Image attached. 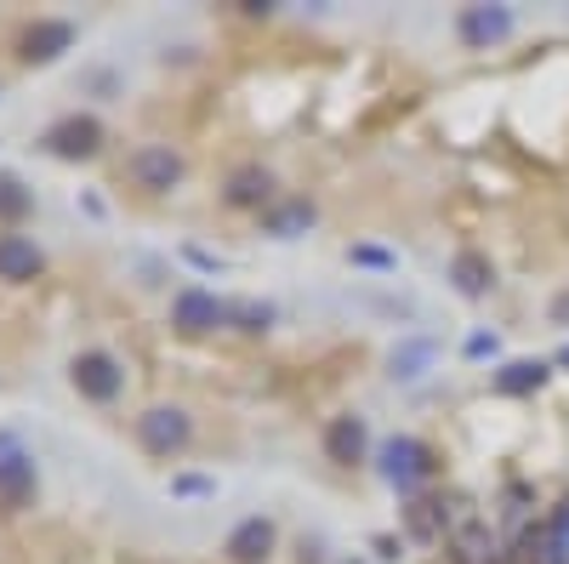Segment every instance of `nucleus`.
<instances>
[{
    "instance_id": "4be33fe9",
    "label": "nucleus",
    "mask_w": 569,
    "mask_h": 564,
    "mask_svg": "<svg viewBox=\"0 0 569 564\" xmlns=\"http://www.w3.org/2000/svg\"><path fill=\"white\" fill-rule=\"evenodd\" d=\"M211 491H217V485L200 479V474H177V479H171V496H211Z\"/></svg>"
},
{
    "instance_id": "a211bd4d",
    "label": "nucleus",
    "mask_w": 569,
    "mask_h": 564,
    "mask_svg": "<svg viewBox=\"0 0 569 564\" xmlns=\"http://www.w3.org/2000/svg\"><path fill=\"white\" fill-rule=\"evenodd\" d=\"M393 376L399 383H410V376H421L427 365H433V343H405V348H393Z\"/></svg>"
},
{
    "instance_id": "6ab92c4d",
    "label": "nucleus",
    "mask_w": 569,
    "mask_h": 564,
    "mask_svg": "<svg viewBox=\"0 0 569 564\" xmlns=\"http://www.w3.org/2000/svg\"><path fill=\"white\" fill-rule=\"evenodd\" d=\"M456 553H461V564H496V536L490 531H461Z\"/></svg>"
},
{
    "instance_id": "393cba45",
    "label": "nucleus",
    "mask_w": 569,
    "mask_h": 564,
    "mask_svg": "<svg viewBox=\"0 0 569 564\" xmlns=\"http://www.w3.org/2000/svg\"><path fill=\"white\" fill-rule=\"evenodd\" d=\"M348 564H365V558H348Z\"/></svg>"
},
{
    "instance_id": "2eb2a0df",
    "label": "nucleus",
    "mask_w": 569,
    "mask_h": 564,
    "mask_svg": "<svg viewBox=\"0 0 569 564\" xmlns=\"http://www.w3.org/2000/svg\"><path fill=\"white\" fill-rule=\"evenodd\" d=\"M450 279H456L461 297H485V291L496 286V268H490V257H479V251H461V257L450 263Z\"/></svg>"
},
{
    "instance_id": "f03ea898",
    "label": "nucleus",
    "mask_w": 569,
    "mask_h": 564,
    "mask_svg": "<svg viewBox=\"0 0 569 564\" xmlns=\"http://www.w3.org/2000/svg\"><path fill=\"white\" fill-rule=\"evenodd\" d=\"M29 502H34V456H29V445L18 434L0 428V507L18 513Z\"/></svg>"
},
{
    "instance_id": "39448f33",
    "label": "nucleus",
    "mask_w": 569,
    "mask_h": 564,
    "mask_svg": "<svg viewBox=\"0 0 569 564\" xmlns=\"http://www.w3.org/2000/svg\"><path fill=\"white\" fill-rule=\"evenodd\" d=\"M188 416L177 410V405H149L137 416V445L149 451V456H177L182 445H188Z\"/></svg>"
},
{
    "instance_id": "5701e85b",
    "label": "nucleus",
    "mask_w": 569,
    "mask_h": 564,
    "mask_svg": "<svg viewBox=\"0 0 569 564\" xmlns=\"http://www.w3.org/2000/svg\"><path fill=\"white\" fill-rule=\"evenodd\" d=\"M552 319H563V325H569V291H563V297L552 303Z\"/></svg>"
},
{
    "instance_id": "20e7f679",
    "label": "nucleus",
    "mask_w": 569,
    "mask_h": 564,
    "mask_svg": "<svg viewBox=\"0 0 569 564\" xmlns=\"http://www.w3.org/2000/svg\"><path fill=\"white\" fill-rule=\"evenodd\" d=\"M40 144L52 149L58 160H91V155L103 149V120L98 115H63V120L46 126Z\"/></svg>"
},
{
    "instance_id": "6e6552de",
    "label": "nucleus",
    "mask_w": 569,
    "mask_h": 564,
    "mask_svg": "<svg viewBox=\"0 0 569 564\" xmlns=\"http://www.w3.org/2000/svg\"><path fill=\"white\" fill-rule=\"evenodd\" d=\"M456 34H461V46H472V52H490V46H501L512 34V12L507 7H467L456 18Z\"/></svg>"
},
{
    "instance_id": "423d86ee",
    "label": "nucleus",
    "mask_w": 569,
    "mask_h": 564,
    "mask_svg": "<svg viewBox=\"0 0 569 564\" xmlns=\"http://www.w3.org/2000/svg\"><path fill=\"white\" fill-rule=\"evenodd\" d=\"M126 171H131V182H137V188H149V195H166V188H177V182H182V171H188V166H182V155H177V149L149 144V149H137V155H131V166H126Z\"/></svg>"
},
{
    "instance_id": "f8f14e48",
    "label": "nucleus",
    "mask_w": 569,
    "mask_h": 564,
    "mask_svg": "<svg viewBox=\"0 0 569 564\" xmlns=\"http://www.w3.org/2000/svg\"><path fill=\"white\" fill-rule=\"evenodd\" d=\"M365 445H370V434H365V416H337V422L325 428V456L337 462V467L365 462Z\"/></svg>"
},
{
    "instance_id": "9d476101",
    "label": "nucleus",
    "mask_w": 569,
    "mask_h": 564,
    "mask_svg": "<svg viewBox=\"0 0 569 564\" xmlns=\"http://www.w3.org/2000/svg\"><path fill=\"white\" fill-rule=\"evenodd\" d=\"M273 542H279L273 520H262V513H257V520H240V525L228 531V547H222V553H228L233 564H268Z\"/></svg>"
},
{
    "instance_id": "f257e3e1",
    "label": "nucleus",
    "mask_w": 569,
    "mask_h": 564,
    "mask_svg": "<svg viewBox=\"0 0 569 564\" xmlns=\"http://www.w3.org/2000/svg\"><path fill=\"white\" fill-rule=\"evenodd\" d=\"M171 325L182 337H206L217 325H233V303H222L217 291H200V286H182L171 297Z\"/></svg>"
},
{
    "instance_id": "0eeeda50",
    "label": "nucleus",
    "mask_w": 569,
    "mask_h": 564,
    "mask_svg": "<svg viewBox=\"0 0 569 564\" xmlns=\"http://www.w3.org/2000/svg\"><path fill=\"white\" fill-rule=\"evenodd\" d=\"M427 474H433L427 445H416V439H388V445H382V479H388L393 491H416Z\"/></svg>"
},
{
    "instance_id": "dca6fc26",
    "label": "nucleus",
    "mask_w": 569,
    "mask_h": 564,
    "mask_svg": "<svg viewBox=\"0 0 569 564\" xmlns=\"http://www.w3.org/2000/svg\"><path fill=\"white\" fill-rule=\"evenodd\" d=\"M547 383V365L541 359H507L501 370H496V388L501 394H536Z\"/></svg>"
},
{
    "instance_id": "f3484780",
    "label": "nucleus",
    "mask_w": 569,
    "mask_h": 564,
    "mask_svg": "<svg viewBox=\"0 0 569 564\" xmlns=\"http://www.w3.org/2000/svg\"><path fill=\"white\" fill-rule=\"evenodd\" d=\"M29 211H34V195H29V188H23L12 171H0V222H7V228H18Z\"/></svg>"
},
{
    "instance_id": "aec40b11",
    "label": "nucleus",
    "mask_w": 569,
    "mask_h": 564,
    "mask_svg": "<svg viewBox=\"0 0 569 564\" xmlns=\"http://www.w3.org/2000/svg\"><path fill=\"white\" fill-rule=\"evenodd\" d=\"M233 325H240V332H268L273 308L268 303H233Z\"/></svg>"
},
{
    "instance_id": "412c9836",
    "label": "nucleus",
    "mask_w": 569,
    "mask_h": 564,
    "mask_svg": "<svg viewBox=\"0 0 569 564\" xmlns=\"http://www.w3.org/2000/svg\"><path fill=\"white\" fill-rule=\"evenodd\" d=\"M348 263H359V268H399V257L393 251H382V246H348Z\"/></svg>"
},
{
    "instance_id": "9b49d317",
    "label": "nucleus",
    "mask_w": 569,
    "mask_h": 564,
    "mask_svg": "<svg viewBox=\"0 0 569 564\" xmlns=\"http://www.w3.org/2000/svg\"><path fill=\"white\" fill-rule=\"evenodd\" d=\"M222 200H228L233 211H268V206H273V177H268L262 166H240V171L222 182Z\"/></svg>"
},
{
    "instance_id": "7ed1b4c3",
    "label": "nucleus",
    "mask_w": 569,
    "mask_h": 564,
    "mask_svg": "<svg viewBox=\"0 0 569 564\" xmlns=\"http://www.w3.org/2000/svg\"><path fill=\"white\" fill-rule=\"evenodd\" d=\"M69 383H74V394H80V399L109 405V399H120V388H126V370H120L109 354L86 348V354H74V359H69Z\"/></svg>"
},
{
    "instance_id": "1a4fd4ad",
    "label": "nucleus",
    "mask_w": 569,
    "mask_h": 564,
    "mask_svg": "<svg viewBox=\"0 0 569 564\" xmlns=\"http://www.w3.org/2000/svg\"><path fill=\"white\" fill-rule=\"evenodd\" d=\"M69 46H74V23H63V18H40V23L23 29L18 58H23V63H52V58L69 52Z\"/></svg>"
},
{
    "instance_id": "ddd939ff",
    "label": "nucleus",
    "mask_w": 569,
    "mask_h": 564,
    "mask_svg": "<svg viewBox=\"0 0 569 564\" xmlns=\"http://www.w3.org/2000/svg\"><path fill=\"white\" fill-rule=\"evenodd\" d=\"M46 268L40 246L23 240V234H0V279H12V286H23V279H34Z\"/></svg>"
},
{
    "instance_id": "b1692460",
    "label": "nucleus",
    "mask_w": 569,
    "mask_h": 564,
    "mask_svg": "<svg viewBox=\"0 0 569 564\" xmlns=\"http://www.w3.org/2000/svg\"><path fill=\"white\" fill-rule=\"evenodd\" d=\"M558 359H563V365H569V348H563V354H558Z\"/></svg>"
},
{
    "instance_id": "4468645a",
    "label": "nucleus",
    "mask_w": 569,
    "mask_h": 564,
    "mask_svg": "<svg viewBox=\"0 0 569 564\" xmlns=\"http://www.w3.org/2000/svg\"><path fill=\"white\" fill-rule=\"evenodd\" d=\"M319 222V211L308 200H273L262 211V234H273V240H297V234H308Z\"/></svg>"
}]
</instances>
